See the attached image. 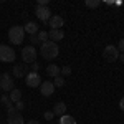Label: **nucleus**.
Masks as SVG:
<instances>
[{"label": "nucleus", "mask_w": 124, "mask_h": 124, "mask_svg": "<svg viewBox=\"0 0 124 124\" xmlns=\"http://www.w3.org/2000/svg\"><path fill=\"white\" fill-rule=\"evenodd\" d=\"M40 53H41V56L45 58V60H53V58L58 56V53H60V46H58V43L48 40V41H45V43H41Z\"/></svg>", "instance_id": "obj_1"}, {"label": "nucleus", "mask_w": 124, "mask_h": 124, "mask_svg": "<svg viewBox=\"0 0 124 124\" xmlns=\"http://www.w3.org/2000/svg\"><path fill=\"white\" fill-rule=\"evenodd\" d=\"M25 38V30L23 27H12L8 30V40L13 45H20Z\"/></svg>", "instance_id": "obj_2"}, {"label": "nucleus", "mask_w": 124, "mask_h": 124, "mask_svg": "<svg viewBox=\"0 0 124 124\" xmlns=\"http://www.w3.org/2000/svg\"><path fill=\"white\" fill-rule=\"evenodd\" d=\"M0 61L3 63H13L15 61V51L7 45H0Z\"/></svg>", "instance_id": "obj_3"}, {"label": "nucleus", "mask_w": 124, "mask_h": 124, "mask_svg": "<svg viewBox=\"0 0 124 124\" xmlns=\"http://www.w3.org/2000/svg\"><path fill=\"white\" fill-rule=\"evenodd\" d=\"M22 60H23V63H35V60H37V50L33 45H28V46H25L22 50Z\"/></svg>", "instance_id": "obj_4"}, {"label": "nucleus", "mask_w": 124, "mask_h": 124, "mask_svg": "<svg viewBox=\"0 0 124 124\" xmlns=\"http://www.w3.org/2000/svg\"><path fill=\"white\" fill-rule=\"evenodd\" d=\"M103 56H104V60L108 63H114L116 60L119 58V50H117V46H114V45H108V46L104 48Z\"/></svg>", "instance_id": "obj_5"}, {"label": "nucleus", "mask_w": 124, "mask_h": 124, "mask_svg": "<svg viewBox=\"0 0 124 124\" xmlns=\"http://www.w3.org/2000/svg\"><path fill=\"white\" fill-rule=\"evenodd\" d=\"M0 89H3V91H12V89H13V79H12V75H8V73H3V75H2V79H0Z\"/></svg>", "instance_id": "obj_6"}, {"label": "nucleus", "mask_w": 124, "mask_h": 124, "mask_svg": "<svg viewBox=\"0 0 124 124\" xmlns=\"http://www.w3.org/2000/svg\"><path fill=\"white\" fill-rule=\"evenodd\" d=\"M35 13H37V17H38L41 22H48V20L51 18V10L48 8V7L37 5V8H35Z\"/></svg>", "instance_id": "obj_7"}, {"label": "nucleus", "mask_w": 124, "mask_h": 124, "mask_svg": "<svg viewBox=\"0 0 124 124\" xmlns=\"http://www.w3.org/2000/svg\"><path fill=\"white\" fill-rule=\"evenodd\" d=\"M40 93L48 98V96H51L55 93V85H53V81H43L41 85H40Z\"/></svg>", "instance_id": "obj_8"}, {"label": "nucleus", "mask_w": 124, "mask_h": 124, "mask_svg": "<svg viewBox=\"0 0 124 124\" xmlns=\"http://www.w3.org/2000/svg\"><path fill=\"white\" fill-rule=\"evenodd\" d=\"M25 78H27V79H25V81H27V86H30V88H37V86L41 85V81H40L41 78H40L38 73H33V71H30V73H28V75H27Z\"/></svg>", "instance_id": "obj_9"}, {"label": "nucleus", "mask_w": 124, "mask_h": 124, "mask_svg": "<svg viewBox=\"0 0 124 124\" xmlns=\"http://www.w3.org/2000/svg\"><path fill=\"white\" fill-rule=\"evenodd\" d=\"M28 73H30L28 66H27L25 63H18V65L13 66V76L15 78H23V76H27Z\"/></svg>", "instance_id": "obj_10"}, {"label": "nucleus", "mask_w": 124, "mask_h": 124, "mask_svg": "<svg viewBox=\"0 0 124 124\" xmlns=\"http://www.w3.org/2000/svg\"><path fill=\"white\" fill-rule=\"evenodd\" d=\"M48 23H50L51 30H61L63 23H65V20H63V17H60V15H53L51 18L48 20Z\"/></svg>", "instance_id": "obj_11"}, {"label": "nucleus", "mask_w": 124, "mask_h": 124, "mask_svg": "<svg viewBox=\"0 0 124 124\" xmlns=\"http://www.w3.org/2000/svg\"><path fill=\"white\" fill-rule=\"evenodd\" d=\"M48 38H50V41H55L56 43L58 40L65 38V31L63 30H50L48 31Z\"/></svg>", "instance_id": "obj_12"}, {"label": "nucleus", "mask_w": 124, "mask_h": 124, "mask_svg": "<svg viewBox=\"0 0 124 124\" xmlns=\"http://www.w3.org/2000/svg\"><path fill=\"white\" fill-rule=\"evenodd\" d=\"M7 124H25L23 117L20 113H15V114H10L8 119H7Z\"/></svg>", "instance_id": "obj_13"}, {"label": "nucleus", "mask_w": 124, "mask_h": 124, "mask_svg": "<svg viewBox=\"0 0 124 124\" xmlns=\"http://www.w3.org/2000/svg\"><path fill=\"white\" fill-rule=\"evenodd\" d=\"M23 30L31 37V35H37V33H38V25H37L35 22H28V23L23 27Z\"/></svg>", "instance_id": "obj_14"}, {"label": "nucleus", "mask_w": 124, "mask_h": 124, "mask_svg": "<svg viewBox=\"0 0 124 124\" xmlns=\"http://www.w3.org/2000/svg\"><path fill=\"white\" fill-rule=\"evenodd\" d=\"M65 113H66V104H65V103H61V101H60V103H56V104H55V108H53V114L61 117Z\"/></svg>", "instance_id": "obj_15"}, {"label": "nucleus", "mask_w": 124, "mask_h": 124, "mask_svg": "<svg viewBox=\"0 0 124 124\" xmlns=\"http://www.w3.org/2000/svg\"><path fill=\"white\" fill-rule=\"evenodd\" d=\"M60 73H61V68L56 66V65H50V66H46V75L48 76L56 78V76H60Z\"/></svg>", "instance_id": "obj_16"}, {"label": "nucleus", "mask_w": 124, "mask_h": 124, "mask_svg": "<svg viewBox=\"0 0 124 124\" xmlns=\"http://www.w3.org/2000/svg\"><path fill=\"white\" fill-rule=\"evenodd\" d=\"M8 98H10V101H12V103H18V101H22V91L17 89V88H13Z\"/></svg>", "instance_id": "obj_17"}, {"label": "nucleus", "mask_w": 124, "mask_h": 124, "mask_svg": "<svg viewBox=\"0 0 124 124\" xmlns=\"http://www.w3.org/2000/svg\"><path fill=\"white\" fill-rule=\"evenodd\" d=\"M60 124H76V119L70 114H63L60 117Z\"/></svg>", "instance_id": "obj_18"}, {"label": "nucleus", "mask_w": 124, "mask_h": 124, "mask_svg": "<svg viewBox=\"0 0 124 124\" xmlns=\"http://www.w3.org/2000/svg\"><path fill=\"white\" fill-rule=\"evenodd\" d=\"M37 38H38L40 43H45V41H48V31H41V30H40L38 35H37Z\"/></svg>", "instance_id": "obj_19"}, {"label": "nucleus", "mask_w": 124, "mask_h": 124, "mask_svg": "<svg viewBox=\"0 0 124 124\" xmlns=\"http://www.w3.org/2000/svg\"><path fill=\"white\" fill-rule=\"evenodd\" d=\"M99 5H101L99 0H86V7H89V8H98Z\"/></svg>", "instance_id": "obj_20"}, {"label": "nucleus", "mask_w": 124, "mask_h": 124, "mask_svg": "<svg viewBox=\"0 0 124 124\" xmlns=\"http://www.w3.org/2000/svg\"><path fill=\"white\" fill-rule=\"evenodd\" d=\"M53 85H55V88H61V86L65 85V78L63 76H56L55 79H53Z\"/></svg>", "instance_id": "obj_21"}, {"label": "nucleus", "mask_w": 124, "mask_h": 124, "mask_svg": "<svg viewBox=\"0 0 124 124\" xmlns=\"http://www.w3.org/2000/svg\"><path fill=\"white\" fill-rule=\"evenodd\" d=\"M2 103H3V104L7 106V108H10V106H13V103L10 101V98H8L7 94H3V96H2Z\"/></svg>", "instance_id": "obj_22"}, {"label": "nucleus", "mask_w": 124, "mask_h": 124, "mask_svg": "<svg viewBox=\"0 0 124 124\" xmlns=\"http://www.w3.org/2000/svg\"><path fill=\"white\" fill-rule=\"evenodd\" d=\"M23 108H25V104H23V101H18V103H15V109L17 111H23Z\"/></svg>", "instance_id": "obj_23"}, {"label": "nucleus", "mask_w": 124, "mask_h": 124, "mask_svg": "<svg viewBox=\"0 0 124 124\" xmlns=\"http://www.w3.org/2000/svg\"><path fill=\"white\" fill-rule=\"evenodd\" d=\"M61 73H63L65 76L71 75V68H70V66H63V68H61Z\"/></svg>", "instance_id": "obj_24"}, {"label": "nucleus", "mask_w": 124, "mask_h": 124, "mask_svg": "<svg viewBox=\"0 0 124 124\" xmlns=\"http://www.w3.org/2000/svg\"><path fill=\"white\" fill-rule=\"evenodd\" d=\"M53 111H46V113H45V119H48V121H51V119H53Z\"/></svg>", "instance_id": "obj_25"}, {"label": "nucleus", "mask_w": 124, "mask_h": 124, "mask_svg": "<svg viewBox=\"0 0 124 124\" xmlns=\"http://www.w3.org/2000/svg\"><path fill=\"white\" fill-rule=\"evenodd\" d=\"M30 41H31V45H38L40 43L38 38H37V35H31V37H30Z\"/></svg>", "instance_id": "obj_26"}, {"label": "nucleus", "mask_w": 124, "mask_h": 124, "mask_svg": "<svg viewBox=\"0 0 124 124\" xmlns=\"http://www.w3.org/2000/svg\"><path fill=\"white\" fill-rule=\"evenodd\" d=\"M30 68H31V71H33V73H38L40 65H38V63H31V66H30Z\"/></svg>", "instance_id": "obj_27"}, {"label": "nucleus", "mask_w": 124, "mask_h": 124, "mask_svg": "<svg viewBox=\"0 0 124 124\" xmlns=\"http://www.w3.org/2000/svg\"><path fill=\"white\" fill-rule=\"evenodd\" d=\"M119 51L124 55V38L123 40H119Z\"/></svg>", "instance_id": "obj_28"}, {"label": "nucleus", "mask_w": 124, "mask_h": 124, "mask_svg": "<svg viewBox=\"0 0 124 124\" xmlns=\"http://www.w3.org/2000/svg\"><path fill=\"white\" fill-rule=\"evenodd\" d=\"M119 109H121V111H124V98L119 101Z\"/></svg>", "instance_id": "obj_29"}, {"label": "nucleus", "mask_w": 124, "mask_h": 124, "mask_svg": "<svg viewBox=\"0 0 124 124\" xmlns=\"http://www.w3.org/2000/svg\"><path fill=\"white\" fill-rule=\"evenodd\" d=\"M27 124H40V123H38V121H37V119H31V121H28V123H27Z\"/></svg>", "instance_id": "obj_30"}, {"label": "nucleus", "mask_w": 124, "mask_h": 124, "mask_svg": "<svg viewBox=\"0 0 124 124\" xmlns=\"http://www.w3.org/2000/svg\"><path fill=\"white\" fill-rule=\"evenodd\" d=\"M119 58H121V61H123V63H124V55H121V56H119Z\"/></svg>", "instance_id": "obj_31"}, {"label": "nucleus", "mask_w": 124, "mask_h": 124, "mask_svg": "<svg viewBox=\"0 0 124 124\" xmlns=\"http://www.w3.org/2000/svg\"><path fill=\"white\" fill-rule=\"evenodd\" d=\"M48 124H55V123H48Z\"/></svg>", "instance_id": "obj_32"}, {"label": "nucleus", "mask_w": 124, "mask_h": 124, "mask_svg": "<svg viewBox=\"0 0 124 124\" xmlns=\"http://www.w3.org/2000/svg\"><path fill=\"white\" fill-rule=\"evenodd\" d=\"M0 79H2V75H0Z\"/></svg>", "instance_id": "obj_33"}]
</instances>
